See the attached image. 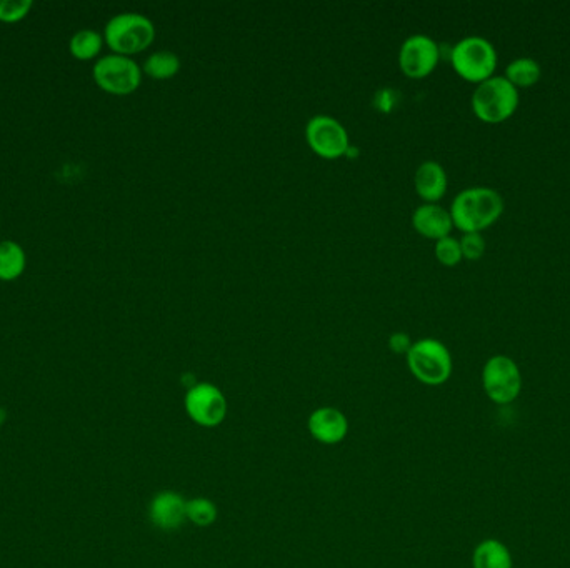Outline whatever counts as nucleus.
Here are the masks:
<instances>
[{
	"instance_id": "f257e3e1",
	"label": "nucleus",
	"mask_w": 570,
	"mask_h": 568,
	"mask_svg": "<svg viewBox=\"0 0 570 568\" xmlns=\"http://www.w3.org/2000/svg\"><path fill=\"white\" fill-rule=\"evenodd\" d=\"M504 210V197L497 190L475 185L455 195L449 212L455 229L462 234H482L502 217Z\"/></svg>"
},
{
	"instance_id": "f03ea898",
	"label": "nucleus",
	"mask_w": 570,
	"mask_h": 568,
	"mask_svg": "<svg viewBox=\"0 0 570 568\" xmlns=\"http://www.w3.org/2000/svg\"><path fill=\"white\" fill-rule=\"evenodd\" d=\"M519 104V90L504 75H494L482 84L475 85L470 97V107L475 117L489 125L504 124L512 119Z\"/></svg>"
},
{
	"instance_id": "7ed1b4c3",
	"label": "nucleus",
	"mask_w": 570,
	"mask_h": 568,
	"mask_svg": "<svg viewBox=\"0 0 570 568\" xmlns=\"http://www.w3.org/2000/svg\"><path fill=\"white\" fill-rule=\"evenodd\" d=\"M450 64L460 79L479 85L494 77L499 55L494 44L480 35H467L450 49Z\"/></svg>"
},
{
	"instance_id": "20e7f679",
	"label": "nucleus",
	"mask_w": 570,
	"mask_h": 568,
	"mask_svg": "<svg viewBox=\"0 0 570 568\" xmlns=\"http://www.w3.org/2000/svg\"><path fill=\"white\" fill-rule=\"evenodd\" d=\"M154 39V22L137 12L117 14L105 25V44L114 50V54L125 55V57L139 54L150 47Z\"/></svg>"
},
{
	"instance_id": "39448f33",
	"label": "nucleus",
	"mask_w": 570,
	"mask_h": 568,
	"mask_svg": "<svg viewBox=\"0 0 570 568\" xmlns=\"http://www.w3.org/2000/svg\"><path fill=\"white\" fill-rule=\"evenodd\" d=\"M407 365L410 374L420 384L439 387L444 385L452 375L454 362L449 349L437 339H420L410 345L407 352Z\"/></svg>"
},
{
	"instance_id": "423d86ee",
	"label": "nucleus",
	"mask_w": 570,
	"mask_h": 568,
	"mask_svg": "<svg viewBox=\"0 0 570 568\" xmlns=\"http://www.w3.org/2000/svg\"><path fill=\"white\" fill-rule=\"evenodd\" d=\"M482 387L490 402L497 405L512 404L522 392L519 365L507 355L490 357L482 369Z\"/></svg>"
},
{
	"instance_id": "0eeeda50",
	"label": "nucleus",
	"mask_w": 570,
	"mask_h": 568,
	"mask_svg": "<svg viewBox=\"0 0 570 568\" xmlns=\"http://www.w3.org/2000/svg\"><path fill=\"white\" fill-rule=\"evenodd\" d=\"M95 84L107 94L129 95L139 89L142 69L132 57L109 54L97 60L92 69Z\"/></svg>"
},
{
	"instance_id": "6e6552de",
	"label": "nucleus",
	"mask_w": 570,
	"mask_h": 568,
	"mask_svg": "<svg viewBox=\"0 0 570 568\" xmlns=\"http://www.w3.org/2000/svg\"><path fill=\"white\" fill-rule=\"evenodd\" d=\"M305 140L310 150L322 159H340L350 149L349 134L340 120L332 115L310 117L305 125Z\"/></svg>"
},
{
	"instance_id": "1a4fd4ad",
	"label": "nucleus",
	"mask_w": 570,
	"mask_h": 568,
	"mask_svg": "<svg viewBox=\"0 0 570 568\" xmlns=\"http://www.w3.org/2000/svg\"><path fill=\"white\" fill-rule=\"evenodd\" d=\"M184 407L194 424L207 429L222 424L227 415V400L222 390L209 382L192 385L185 394Z\"/></svg>"
},
{
	"instance_id": "9d476101",
	"label": "nucleus",
	"mask_w": 570,
	"mask_h": 568,
	"mask_svg": "<svg viewBox=\"0 0 570 568\" xmlns=\"http://www.w3.org/2000/svg\"><path fill=\"white\" fill-rule=\"evenodd\" d=\"M440 60V47L430 35H409L399 49V67L409 79H424Z\"/></svg>"
},
{
	"instance_id": "9b49d317",
	"label": "nucleus",
	"mask_w": 570,
	"mask_h": 568,
	"mask_svg": "<svg viewBox=\"0 0 570 568\" xmlns=\"http://www.w3.org/2000/svg\"><path fill=\"white\" fill-rule=\"evenodd\" d=\"M187 500L177 492L164 490L155 495L149 505V519L157 529L172 532L184 525L187 520Z\"/></svg>"
},
{
	"instance_id": "f8f14e48",
	"label": "nucleus",
	"mask_w": 570,
	"mask_h": 568,
	"mask_svg": "<svg viewBox=\"0 0 570 568\" xmlns=\"http://www.w3.org/2000/svg\"><path fill=\"white\" fill-rule=\"evenodd\" d=\"M307 429L320 444L335 445L347 437L349 420L339 409L320 407L310 414Z\"/></svg>"
},
{
	"instance_id": "ddd939ff",
	"label": "nucleus",
	"mask_w": 570,
	"mask_h": 568,
	"mask_svg": "<svg viewBox=\"0 0 570 568\" xmlns=\"http://www.w3.org/2000/svg\"><path fill=\"white\" fill-rule=\"evenodd\" d=\"M415 192L424 204H439L449 187V177L437 160H424L414 174Z\"/></svg>"
},
{
	"instance_id": "4468645a",
	"label": "nucleus",
	"mask_w": 570,
	"mask_h": 568,
	"mask_svg": "<svg viewBox=\"0 0 570 568\" xmlns=\"http://www.w3.org/2000/svg\"><path fill=\"white\" fill-rule=\"evenodd\" d=\"M412 227L425 239H444L454 229L450 212L440 204H422L412 214Z\"/></svg>"
},
{
	"instance_id": "2eb2a0df",
	"label": "nucleus",
	"mask_w": 570,
	"mask_h": 568,
	"mask_svg": "<svg viewBox=\"0 0 570 568\" xmlns=\"http://www.w3.org/2000/svg\"><path fill=\"white\" fill-rule=\"evenodd\" d=\"M474 568H514L509 547L497 539H485L475 547L472 554Z\"/></svg>"
},
{
	"instance_id": "dca6fc26",
	"label": "nucleus",
	"mask_w": 570,
	"mask_h": 568,
	"mask_svg": "<svg viewBox=\"0 0 570 568\" xmlns=\"http://www.w3.org/2000/svg\"><path fill=\"white\" fill-rule=\"evenodd\" d=\"M504 77L517 90L529 89L542 79V67L532 57H517L505 67Z\"/></svg>"
},
{
	"instance_id": "f3484780",
	"label": "nucleus",
	"mask_w": 570,
	"mask_h": 568,
	"mask_svg": "<svg viewBox=\"0 0 570 568\" xmlns=\"http://www.w3.org/2000/svg\"><path fill=\"white\" fill-rule=\"evenodd\" d=\"M25 270V252L12 240L0 242V280L10 282L22 275Z\"/></svg>"
},
{
	"instance_id": "a211bd4d",
	"label": "nucleus",
	"mask_w": 570,
	"mask_h": 568,
	"mask_svg": "<svg viewBox=\"0 0 570 568\" xmlns=\"http://www.w3.org/2000/svg\"><path fill=\"white\" fill-rule=\"evenodd\" d=\"M142 70L155 80L172 79L180 70V59L172 50H157L145 59Z\"/></svg>"
},
{
	"instance_id": "6ab92c4d",
	"label": "nucleus",
	"mask_w": 570,
	"mask_h": 568,
	"mask_svg": "<svg viewBox=\"0 0 570 568\" xmlns=\"http://www.w3.org/2000/svg\"><path fill=\"white\" fill-rule=\"evenodd\" d=\"M102 45H104V37L99 32L90 29L79 30L70 39V54L79 60L94 59L100 54Z\"/></svg>"
},
{
	"instance_id": "aec40b11",
	"label": "nucleus",
	"mask_w": 570,
	"mask_h": 568,
	"mask_svg": "<svg viewBox=\"0 0 570 568\" xmlns=\"http://www.w3.org/2000/svg\"><path fill=\"white\" fill-rule=\"evenodd\" d=\"M187 520L197 527H209L217 520V505L212 500L205 497H195V499L187 500Z\"/></svg>"
},
{
	"instance_id": "412c9836",
	"label": "nucleus",
	"mask_w": 570,
	"mask_h": 568,
	"mask_svg": "<svg viewBox=\"0 0 570 568\" xmlns=\"http://www.w3.org/2000/svg\"><path fill=\"white\" fill-rule=\"evenodd\" d=\"M434 252L435 259L439 260V264L444 265V267H455V265H459L464 260L459 239H455L452 235H447L444 239L437 240Z\"/></svg>"
},
{
	"instance_id": "4be33fe9",
	"label": "nucleus",
	"mask_w": 570,
	"mask_h": 568,
	"mask_svg": "<svg viewBox=\"0 0 570 568\" xmlns=\"http://www.w3.org/2000/svg\"><path fill=\"white\" fill-rule=\"evenodd\" d=\"M32 0H17V2H10V0H0V22L5 24H14L19 20L24 19L25 15L29 14L32 9Z\"/></svg>"
},
{
	"instance_id": "5701e85b",
	"label": "nucleus",
	"mask_w": 570,
	"mask_h": 568,
	"mask_svg": "<svg viewBox=\"0 0 570 568\" xmlns=\"http://www.w3.org/2000/svg\"><path fill=\"white\" fill-rule=\"evenodd\" d=\"M460 249H462V257L470 262L480 260L484 257L485 245L484 235L482 234H462L459 239Z\"/></svg>"
},
{
	"instance_id": "b1692460",
	"label": "nucleus",
	"mask_w": 570,
	"mask_h": 568,
	"mask_svg": "<svg viewBox=\"0 0 570 568\" xmlns=\"http://www.w3.org/2000/svg\"><path fill=\"white\" fill-rule=\"evenodd\" d=\"M410 345H412V342H410L409 337L405 334H395L394 337L390 339V349L399 352V354H407Z\"/></svg>"
},
{
	"instance_id": "393cba45",
	"label": "nucleus",
	"mask_w": 570,
	"mask_h": 568,
	"mask_svg": "<svg viewBox=\"0 0 570 568\" xmlns=\"http://www.w3.org/2000/svg\"><path fill=\"white\" fill-rule=\"evenodd\" d=\"M0 414L5 415L4 410H0ZM2 422H4V419H2V417H0V424H2Z\"/></svg>"
}]
</instances>
